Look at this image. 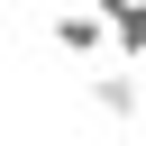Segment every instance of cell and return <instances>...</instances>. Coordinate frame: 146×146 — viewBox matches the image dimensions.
Wrapping results in <instances>:
<instances>
[{
    "instance_id": "obj_2",
    "label": "cell",
    "mask_w": 146,
    "mask_h": 146,
    "mask_svg": "<svg viewBox=\"0 0 146 146\" xmlns=\"http://www.w3.org/2000/svg\"><path fill=\"white\" fill-rule=\"evenodd\" d=\"M91 9H100V27H110L119 64H146V0H91Z\"/></svg>"
},
{
    "instance_id": "obj_3",
    "label": "cell",
    "mask_w": 146,
    "mask_h": 146,
    "mask_svg": "<svg viewBox=\"0 0 146 146\" xmlns=\"http://www.w3.org/2000/svg\"><path fill=\"white\" fill-rule=\"evenodd\" d=\"M55 46H64V55H100V46H110L100 9H55Z\"/></svg>"
},
{
    "instance_id": "obj_1",
    "label": "cell",
    "mask_w": 146,
    "mask_h": 146,
    "mask_svg": "<svg viewBox=\"0 0 146 146\" xmlns=\"http://www.w3.org/2000/svg\"><path fill=\"white\" fill-rule=\"evenodd\" d=\"M82 100H91L100 119L128 128V119H146V73H137V64H119V73H82Z\"/></svg>"
}]
</instances>
